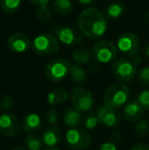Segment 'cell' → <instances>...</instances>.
Returning a JSON list of instances; mask_svg holds the SVG:
<instances>
[{"label": "cell", "mask_w": 149, "mask_h": 150, "mask_svg": "<svg viewBox=\"0 0 149 150\" xmlns=\"http://www.w3.org/2000/svg\"><path fill=\"white\" fill-rule=\"evenodd\" d=\"M125 11V5L121 2H113L105 9V16L108 18H117Z\"/></svg>", "instance_id": "22"}, {"label": "cell", "mask_w": 149, "mask_h": 150, "mask_svg": "<svg viewBox=\"0 0 149 150\" xmlns=\"http://www.w3.org/2000/svg\"><path fill=\"white\" fill-rule=\"evenodd\" d=\"M1 8L6 13H14L20 7L22 0H1Z\"/></svg>", "instance_id": "24"}, {"label": "cell", "mask_w": 149, "mask_h": 150, "mask_svg": "<svg viewBox=\"0 0 149 150\" xmlns=\"http://www.w3.org/2000/svg\"><path fill=\"white\" fill-rule=\"evenodd\" d=\"M74 9V6L71 0H53L52 10L60 16L70 14Z\"/></svg>", "instance_id": "19"}, {"label": "cell", "mask_w": 149, "mask_h": 150, "mask_svg": "<svg viewBox=\"0 0 149 150\" xmlns=\"http://www.w3.org/2000/svg\"><path fill=\"white\" fill-rule=\"evenodd\" d=\"M25 144L28 150H42L43 141L35 134H29L25 139Z\"/></svg>", "instance_id": "23"}, {"label": "cell", "mask_w": 149, "mask_h": 150, "mask_svg": "<svg viewBox=\"0 0 149 150\" xmlns=\"http://www.w3.org/2000/svg\"><path fill=\"white\" fill-rule=\"evenodd\" d=\"M145 21H146V23L149 24V11L146 12V14H145Z\"/></svg>", "instance_id": "39"}, {"label": "cell", "mask_w": 149, "mask_h": 150, "mask_svg": "<svg viewBox=\"0 0 149 150\" xmlns=\"http://www.w3.org/2000/svg\"><path fill=\"white\" fill-rule=\"evenodd\" d=\"M71 62L64 58L50 60L45 67V76L51 82H60L70 76Z\"/></svg>", "instance_id": "5"}, {"label": "cell", "mask_w": 149, "mask_h": 150, "mask_svg": "<svg viewBox=\"0 0 149 150\" xmlns=\"http://www.w3.org/2000/svg\"><path fill=\"white\" fill-rule=\"evenodd\" d=\"M144 54L146 55V57L149 58V42L146 44V46H145V49H144Z\"/></svg>", "instance_id": "36"}, {"label": "cell", "mask_w": 149, "mask_h": 150, "mask_svg": "<svg viewBox=\"0 0 149 150\" xmlns=\"http://www.w3.org/2000/svg\"><path fill=\"white\" fill-rule=\"evenodd\" d=\"M130 98V90L124 83H113L105 90L103 95L104 105L113 109L125 106Z\"/></svg>", "instance_id": "2"}, {"label": "cell", "mask_w": 149, "mask_h": 150, "mask_svg": "<svg viewBox=\"0 0 149 150\" xmlns=\"http://www.w3.org/2000/svg\"><path fill=\"white\" fill-rule=\"evenodd\" d=\"M42 150H59L58 148H56V147H47V148L45 149H42Z\"/></svg>", "instance_id": "38"}, {"label": "cell", "mask_w": 149, "mask_h": 150, "mask_svg": "<svg viewBox=\"0 0 149 150\" xmlns=\"http://www.w3.org/2000/svg\"><path fill=\"white\" fill-rule=\"evenodd\" d=\"M70 76L73 81L77 84H84L87 81V73L77 63H71Z\"/></svg>", "instance_id": "21"}, {"label": "cell", "mask_w": 149, "mask_h": 150, "mask_svg": "<svg viewBox=\"0 0 149 150\" xmlns=\"http://www.w3.org/2000/svg\"><path fill=\"white\" fill-rule=\"evenodd\" d=\"M64 122L68 128L71 129H74L77 128L80 124L82 122L83 120V117L81 115V111L77 110L74 107H70L68 108L64 113Z\"/></svg>", "instance_id": "17"}, {"label": "cell", "mask_w": 149, "mask_h": 150, "mask_svg": "<svg viewBox=\"0 0 149 150\" xmlns=\"http://www.w3.org/2000/svg\"><path fill=\"white\" fill-rule=\"evenodd\" d=\"M78 30L89 39H99L106 33L108 22L99 9L90 7L84 9L77 20Z\"/></svg>", "instance_id": "1"}, {"label": "cell", "mask_w": 149, "mask_h": 150, "mask_svg": "<svg viewBox=\"0 0 149 150\" xmlns=\"http://www.w3.org/2000/svg\"><path fill=\"white\" fill-rule=\"evenodd\" d=\"M7 46L14 53H24L30 48L31 41L25 34L16 33L7 39Z\"/></svg>", "instance_id": "13"}, {"label": "cell", "mask_w": 149, "mask_h": 150, "mask_svg": "<svg viewBox=\"0 0 149 150\" xmlns=\"http://www.w3.org/2000/svg\"><path fill=\"white\" fill-rule=\"evenodd\" d=\"M92 52L86 47H78L73 52V59L77 64H86L91 60Z\"/></svg>", "instance_id": "20"}, {"label": "cell", "mask_w": 149, "mask_h": 150, "mask_svg": "<svg viewBox=\"0 0 149 150\" xmlns=\"http://www.w3.org/2000/svg\"><path fill=\"white\" fill-rule=\"evenodd\" d=\"M98 150H117V147L114 142H112V141H107V142L102 143L99 146V149Z\"/></svg>", "instance_id": "32"}, {"label": "cell", "mask_w": 149, "mask_h": 150, "mask_svg": "<svg viewBox=\"0 0 149 150\" xmlns=\"http://www.w3.org/2000/svg\"><path fill=\"white\" fill-rule=\"evenodd\" d=\"M52 16V11L47 6L45 7H39L37 11V18L41 23H47L50 21Z\"/></svg>", "instance_id": "29"}, {"label": "cell", "mask_w": 149, "mask_h": 150, "mask_svg": "<svg viewBox=\"0 0 149 150\" xmlns=\"http://www.w3.org/2000/svg\"><path fill=\"white\" fill-rule=\"evenodd\" d=\"M98 122L102 126H105L107 128H113L117 127L121 122V115L117 109L110 108L105 105L100 106L97 111Z\"/></svg>", "instance_id": "12"}, {"label": "cell", "mask_w": 149, "mask_h": 150, "mask_svg": "<svg viewBox=\"0 0 149 150\" xmlns=\"http://www.w3.org/2000/svg\"><path fill=\"white\" fill-rule=\"evenodd\" d=\"M41 139L43 141V144H45L47 147H54L61 140V132L57 127H48L42 133Z\"/></svg>", "instance_id": "15"}, {"label": "cell", "mask_w": 149, "mask_h": 150, "mask_svg": "<svg viewBox=\"0 0 149 150\" xmlns=\"http://www.w3.org/2000/svg\"><path fill=\"white\" fill-rule=\"evenodd\" d=\"M28 1L33 3L34 5L39 6V7H45V6L48 5L50 0H28Z\"/></svg>", "instance_id": "33"}, {"label": "cell", "mask_w": 149, "mask_h": 150, "mask_svg": "<svg viewBox=\"0 0 149 150\" xmlns=\"http://www.w3.org/2000/svg\"><path fill=\"white\" fill-rule=\"evenodd\" d=\"M134 131H135L136 135L139 137H145L149 133V122L146 120H140L139 122H136L135 127H134Z\"/></svg>", "instance_id": "25"}, {"label": "cell", "mask_w": 149, "mask_h": 150, "mask_svg": "<svg viewBox=\"0 0 149 150\" xmlns=\"http://www.w3.org/2000/svg\"><path fill=\"white\" fill-rule=\"evenodd\" d=\"M68 145L74 150H86L92 144L91 135L83 129H70L66 134Z\"/></svg>", "instance_id": "8"}, {"label": "cell", "mask_w": 149, "mask_h": 150, "mask_svg": "<svg viewBox=\"0 0 149 150\" xmlns=\"http://www.w3.org/2000/svg\"><path fill=\"white\" fill-rule=\"evenodd\" d=\"M136 100L143 107L144 110H149V89L141 91L136 97Z\"/></svg>", "instance_id": "28"}, {"label": "cell", "mask_w": 149, "mask_h": 150, "mask_svg": "<svg viewBox=\"0 0 149 150\" xmlns=\"http://www.w3.org/2000/svg\"><path fill=\"white\" fill-rule=\"evenodd\" d=\"M131 150H149V145L144 144V143H139L132 147Z\"/></svg>", "instance_id": "34"}, {"label": "cell", "mask_w": 149, "mask_h": 150, "mask_svg": "<svg viewBox=\"0 0 149 150\" xmlns=\"http://www.w3.org/2000/svg\"><path fill=\"white\" fill-rule=\"evenodd\" d=\"M14 104H16V101L14 98L10 95H3V96L0 97V109L4 111H8L10 109L13 108Z\"/></svg>", "instance_id": "27"}, {"label": "cell", "mask_w": 149, "mask_h": 150, "mask_svg": "<svg viewBox=\"0 0 149 150\" xmlns=\"http://www.w3.org/2000/svg\"><path fill=\"white\" fill-rule=\"evenodd\" d=\"M117 48L124 55L134 59L137 57L140 49V39L134 33H125L117 41Z\"/></svg>", "instance_id": "7"}, {"label": "cell", "mask_w": 149, "mask_h": 150, "mask_svg": "<svg viewBox=\"0 0 149 150\" xmlns=\"http://www.w3.org/2000/svg\"><path fill=\"white\" fill-rule=\"evenodd\" d=\"M11 150H27V149L22 146H16V147H14V148H12Z\"/></svg>", "instance_id": "37"}, {"label": "cell", "mask_w": 149, "mask_h": 150, "mask_svg": "<svg viewBox=\"0 0 149 150\" xmlns=\"http://www.w3.org/2000/svg\"><path fill=\"white\" fill-rule=\"evenodd\" d=\"M112 73L121 83H129L137 74V64L129 58H119L112 63Z\"/></svg>", "instance_id": "4"}, {"label": "cell", "mask_w": 149, "mask_h": 150, "mask_svg": "<svg viewBox=\"0 0 149 150\" xmlns=\"http://www.w3.org/2000/svg\"><path fill=\"white\" fill-rule=\"evenodd\" d=\"M71 102L74 108L79 111H88L93 107L94 98L92 93L84 87H76L71 94Z\"/></svg>", "instance_id": "9"}, {"label": "cell", "mask_w": 149, "mask_h": 150, "mask_svg": "<svg viewBox=\"0 0 149 150\" xmlns=\"http://www.w3.org/2000/svg\"><path fill=\"white\" fill-rule=\"evenodd\" d=\"M22 127L24 129L25 132L32 134V133L36 132L41 127V117L38 113L31 112L28 113L24 117L22 122Z\"/></svg>", "instance_id": "16"}, {"label": "cell", "mask_w": 149, "mask_h": 150, "mask_svg": "<svg viewBox=\"0 0 149 150\" xmlns=\"http://www.w3.org/2000/svg\"><path fill=\"white\" fill-rule=\"evenodd\" d=\"M22 129V124L12 113H3L0 115V134L7 138L18 136Z\"/></svg>", "instance_id": "10"}, {"label": "cell", "mask_w": 149, "mask_h": 150, "mask_svg": "<svg viewBox=\"0 0 149 150\" xmlns=\"http://www.w3.org/2000/svg\"><path fill=\"white\" fill-rule=\"evenodd\" d=\"M53 33L58 41L66 46L77 45L80 42H82L81 32L73 27L57 26L53 28Z\"/></svg>", "instance_id": "11"}, {"label": "cell", "mask_w": 149, "mask_h": 150, "mask_svg": "<svg viewBox=\"0 0 149 150\" xmlns=\"http://www.w3.org/2000/svg\"><path fill=\"white\" fill-rule=\"evenodd\" d=\"M32 49L39 56L53 55L59 49V41L54 34H40L33 39Z\"/></svg>", "instance_id": "3"}, {"label": "cell", "mask_w": 149, "mask_h": 150, "mask_svg": "<svg viewBox=\"0 0 149 150\" xmlns=\"http://www.w3.org/2000/svg\"><path fill=\"white\" fill-rule=\"evenodd\" d=\"M144 115V109L137 100H133L131 102H128L123 108V117L127 122H137L142 120Z\"/></svg>", "instance_id": "14"}, {"label": "cell", "mask_w": 149, "mask_h": 150, "mask_svg": "<svg viewBox=\"0 0 149 150\" xmlns=\"http://www.w3.org/2000/svg\"><path fill=\"white\" fill-rule=\"evenodd\" d=\"M46 98H47V102L51 105V107H55L66 102L68 98V94L66 90L61 89V88H56V89L50 91Z\"/></svg>", "instance_id": "18"}, {"label": "cell", "mask_w": 149, "mask_h": 150, "mask_svg": "<svg viewBox=\"0 0 149 150\" xmlns=\"http://www.w3.org/2000/svg\"><path fill=\"white\" fill-rule=\"evenodd\" d=\"M92 56L99 63H109L117 57V48L114 43L108 40H100L93 45Z\"/></svg>", "instance_id": "6"}, {"label": "cell", "mask_w": 149, "mask_h": 150, "mask_svg": "<svg viewBox=\"0 0 149 150\" xmlns=\"http://www.w3.org/2000/svg\"><path fill=\"white\" fill-rule=\"evenodd\" d=\"M77 1L82 5H91V4L95 3L97 0H77Z\"/></svg>", "instance_id": "35"}, {"label": "cell", "mask_w": 149, "mask_h": 150, "mask_svg": "<svg viewBox=\"0 0 149 150\" xmlns=\"http://www.w3.org/2000/svg\"><path fill=\"white\" fill-rule=\"evenodd\" d=\"M46 120L49 124L55 125L56 122L59 120V115H58V111L56 110L55 107H50L48 109V111L46 112Z\"/></svg>", "instance_id": "31"}, {"label": "cell", "mask_w": 149, "mask_h": 150, "mask_svg": "<svg viewBox=\"0 0 149 150\" xmlns=\"http://www.w3.org/2000/svg\"><path fill=\"white\" fill-rule=\"evenodd\" d=\"M138 82L144 87H149V67H145L138 73Z\"/></svg>", "instance_id": "30"}, {"label": "cell", "mask_w": 149, "mask_h": 150, "mask_svg": "<svg viewBox=\"0 0 149 150\" xmlns=\"http://www.w3.org/2000/svg\"><path fill=\"white\" fill-rule=\"evenodd\" d=\"M99 124L98 122V117L95 112H89L84 117V126L88 130H94Z\"/></svg>", "instance_id": "26"}]
</instances>
